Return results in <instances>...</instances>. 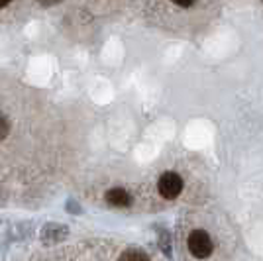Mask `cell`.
<instances>
[{
	"label": "cell",
	"mask_w": 263,
	"mask_h": 261,
	"mask_svg": "<svg viewBox=\"0 0 263 261\" xmlns=\"http://www.w3.org/2000/svg\"><path fill=\"white\" fill-rule=\"evenodd\" d=\"M189 250L195 257H209L212 253V239L206 232L202 230H195L189 236Z\"/></svg>",
	"instance_id": "1"
},
{
	"label": "cell",
	"mask_w": 263,
	"mask_h": 261,
	"mask_svg": "<svg viewBox=\"0 0 263 261\" xmlns=\"http://www.w3.org/2000/svg\"><path fill=\"white\" fill-rule=\"evenodd\" d=\"M157 189L163 198H175L183 191V181L177 173H163L157 183Z\"/></svg>",
	"instance_id": "2"
},
{
	"label": "cell",
	"mask_w": 263,
	"mask_h": 261,
	"mask_svg": "<svg viewBox=\"0 0 263 261\" xmlns=\"http://www.w3.org/2000/svg\"><path fill=\"white\" fill-rule=\"evenodd\" d=\"M106 202L108 204H112V207H128L132 202V196L130 193H126L124 189H112V191H108L106 193Z\"/></svg>",
	"instance_id": "3"
},
{
	"label": "cell",
	"mask_w": 263,
	"mask_h": 261,
	"mask_svg": "<svg viewBox=\"0 0 263 261\" xmlns=\"http://www.w3.org/2000/svg\"><path fill=\"white\" fill-rule=\"evenodd\" d=\"M122 259H147V255L142 251H126L122 253Z\"/></svg>",
	"instance_id": "4"
},
{
	"label": "cell",
	"mask_w": 263,
	"mask_h": 261,
	"mask_svg": "<svg viewBox=\"0 0 263 261\" xmlns=\"http://www.w3.org/2000/svg\"><path fill=\"white\" fill-rule=\"evenodd\" d=\"M8 132H10V124L6 122V118L0 116V140H4L8 136Z\"/></svg>",
	"instance_id": "5"
},
{
	"label": "cell",
	"mask_w": 263,
	"mask_h": 261,
	"mask_svg": "<svg viewBox=\"0 0 263 261\" xmlns=\"http://www.w3.org/2000/svg\"><path fill=\"white\" fill-rule=\"evenodd\" d=\"M177 6H183V8H189V6H193V2L195 0H173Z\"/></svg>",
	"instance_id": "6"
},
{
	"label": "cell",
	"mask_w": 263,
	"mask_h": 261,
	"mask_svg": "<svg viewBox=\"0 0 263 261\" xmlns=\"http://www.w3.org/2000/svg\"><path fill=\"white\" fill-rule=\"evenodd\" d=\"M42 6H53V4H57V2H61V0H37Z\"/></svg>",
	"instance_id": "7"
},
{
	"label": "cell",
	"mask_w": 263,
	"mask_h": 261,
	"mask_svg": "<svg viewBox=\"0 0 263 261\" xmlns=\"http://www.w3.org/2000/svg\"><path fill=\"white\" fill-rule=\"evenodd\" d=\"M8 2H10V0H0V8H2V6H6Z\"/></svg>",
	"instance_id": "8"
}]
</instances>
